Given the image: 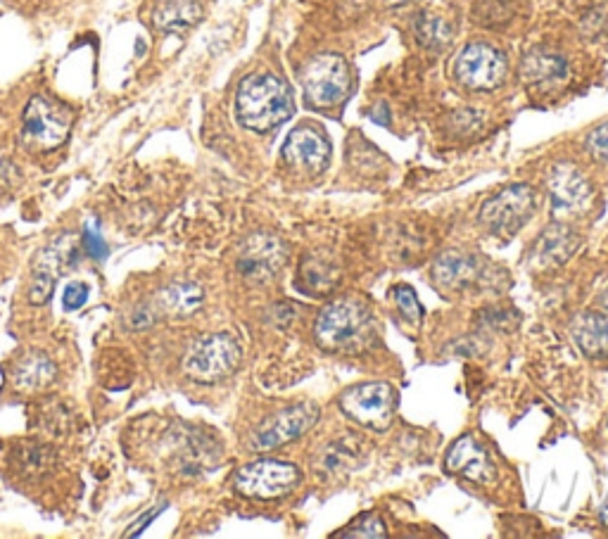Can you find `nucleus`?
<instances>
[{
  "label": "nucleus",
  "instance_id": "nucleus-7",
  "mask_svg": "<svg viewBox=\"0 0 608 539\" xmlns=\"http://www.w3.org/2000/svg\"><path fill=\"white\" fill-rule=\"evenodd\" d=\"M235 490L250 499H279L302 483V471L288 461L262 459L235 473Z\"/></svg>",
  "mask_w": 608,
  "mask_h": 539
},
{
  "label": "nucleus",
  "instance_id": "nucleus-18",
  "mask_svg": "<svg viewBox=\"0 0 608 539\" xmlns=\"http://www.w3.org/2000/svg\"><path fill=\"white\" fill-rule=\"evenodd\" d=\"M55 375L57 367L51 357L31 352L15 363V369H12V385L22 393H39L55 381Z\"/></svg>",
  "mask_w": 608,
  "mask_h": 539
},
{
  "label": "nucleus",
  "instance_id": "nucleus-12",
  "mask_svg": "<svg viewBox=\"0 0 608 539\" xmlns=\"http://www.w3.org/2000/svg\"><path fill=\"white\" fill-rule=\"evenodd\" d=\"M549 197L556 217L575 215L582 207H587L592 188L585 179V174L575 165L561 162V165H554L549 171Z\"/></svg>",
  "mask_w": 608,
  "mask_h": 539
},
{
  "label": "nucleus",
  "instance_id": "nucleus-3",
  "mask_svg": "<svg viewBox=\"0 0 608 539\" xmlns=\"http://www.w3.org/2000/svg\"><path fill=\"white\" fill-rule=\"evenodd\" d=\"M302 91L309 107L333 110L352 93V69L338 53H324L307 62L302 72Z\"/></svg>",
  "mask_w": 608,
  "mask_h": 539
},
{
  "label": "nucleus",
  "instance_id": "nucleus-24",
  "mask_svg": "<svg viewBox=\"0 0 608 539\" xmlns=\"http://www.w3.org/2000/svg\"><path fill=\"white\" fill-rule=\"evenodd\" d=\"M414 34H416V39L421 41V46L440 50V48L452 43L454 29H452L450 22L438 17V15H418L416 22H414Z\"/></svg>",
  "mask_w": 608,
  "mask_h": 539
},
{
  "label": "nucleus",
  "instance_id": "nucleus-5",
  "mask_svg": "<svg viewBox=\"0 0 608 539\" xmlns=\"http://www.w3.org/2000/svg\"><path fill=\"white\" fill-rule=\"evenodd\" d=\"M535 191L526 183H514L486 200L480 209V223L500 238L516 235L535 215Z\"/></svg>",
  "mask_w": 608,
  "mask_h": 539
},
{
  "label": "nucleus",
  "instance_id": "nucleus-16",
  "mask_svg": "<svg viewBox=\"0 0 608 539\" xmlns=\"http://www.w3.org/2000/svg\"><path fill=\"white\" fill-rule=\"evenodd\" d=\"M69 259H72V243H67V238L55 241L39 255V259H36L34 281L29 287V299L34 305H46L48 299L53 297L57 275L67 269Z\"/></svg>",
  "mask_w": 608,
  "mask_h": 539
},
{
  "label": "nucleus",
  "instance_id": "nucleus-20",
  "mask_svg": "<svg viewBox=\"0 0 608 539\" xmlns=\"http://www.w3.org/2000/svg\"><path fill=\"white\" fill-rule=\"evenodd\" d=\"M203 10L197 0H159V5L153 12L155 27L171 34H181L191 29L200 20Z\"/></svg>",
  "mask_w": 608,
  "mask_h": 539
},
{
  "label": "nucleus",
  "instance_id": "nucleus-32",
  "mask_svg": "<svg viewBox=\"0 0 608 539\" xmlns=\"http://www.w3.org/2000/svg\"><path fill=\"white\" fill-rule=\"evenodd\" d=\"M601 307H604V309H608V291L601 295Z\"/></svg>",
  "mask_w": 608,
  "mask_h": 539
},
{
  "label": "nucleus",
  "instance_id": "nucleus-13",
  "mask_svg": "<svg viewBox=\"0 0 608 539\" xmlns=\"http://www.w3.org/2000/svg\"><path fill=\"white\" fill-rule=\"evenodd\" d=\"M285 245L274 235L259 233L247 238L241 257H238V269L250 281H269L271 275L279 273L285 265Z\"/></svg>",
  "mask_w": 608,
  "mask_h": 539
},
{
  "label": "nucleus",
  "instance_id": "nucleus-22",
  "mask_svg": "<svg viewBox=\"0 0 608 539\" xmlns=\"http://www.w3.org/2000/svg\"><path fill=\"white\" fill-rule=\"evenodd\" d=\"M203 299H205V293L200 285H195L191 281H179V283H171L169 287H165L163 295H159V305H163L165 315L183 319V317L195 315V311L203 307Z\"/></svg>",
  "mask_w": 608,
  "mask_h": 539
},
{
  "label": "nucleus",
  "instance_id": "nucleus-17",
  "mask_svg": "<svg viewBox=\"0 0 608 539\" xmlns=\"http://www.w3.org/2000/svg\"><path fill=\"white\" fill-rule=\"evenodd\" d=\"M573 341L590 359H608V317L599 311H585L570 325Z\"/></svg>",
  "mask_w": 608,
  "mask_h": 539
},
{
  "label": "nucleus",
  "instance_id": "nucleus-10",
  "mask_svg": "<svg viewBox=\"0 0 608 539\" xmlns=\"http://www.w3.org/2000/svg\"><path fill=\"white\" fill-rule=\"evenodd\" d=\"M319 416H321V411L312 402L283 409L259 425V431L255 433V447L274 449V447L288 445L312 428V425L319 421Z\"/></svg>",
  "mask_w": 608,
  "mask_h": 539
},
{
  "label": "nucleus",
  "instance_id": "nucleus-25",
  "mask_svg": "<svg viewBox=\"0 0 608 539\" xmlns=\"http://www.w3.org/2000/svg\"><path fill=\"white\" fill-rule=\"evenodd\" d=\"M514 17V8L508 0H480L476 5V20L488 27H500V24Z\"/></svg>",
  "mask_w": 608,
  "mask_h": 539
},
{
  "label": "nucleus",
  "instance_id": "nucleus-2",
  "mask_svg": "<svg viewBox=\"0 0 608 539\" xmlns=\"http://www.w3.org/2000/svg\"><path fill=\"white\" fill-rule=\"evenodd\" d=\"M371 325H374V311L364 299L340 297L319 315L314 337L324 349L345 352V349H354L368 341Z\"/></svg>",
  "mask_w": 608,
  "mask_h": 539
},
{
  "label": "nucleus",
  "instance_id": "nucleus-21",
  "mask_svg": "<svg viewBox=\"0 0 608 539\" xmlns=\"http://www.w3.org/2000/svg\"><path fill=\"white\" fill-rule=\"evenodd\" d=\"M568 72V62L547 50H532L520 62V79L526 84H549L556 79H564Z\"/></svg>",
  "mask_w": 608,
  "mask_h": 539
},
{
  "label": "nucleus",
  "instance_id": "nucleus-23",
  "mask_svg": "<svg viewBox=\"0 0 608 539\" xmlns=\"http://www.w3.org/2000/svg\"><path fill=\"white\" fill-rule=\"evenodd\" d=\"M340 283V271L331 259L307 257L300 265V287L309 295H328Z\"/></svg>",
  "mask_w": 608,
  "mask_h": 539
},
{
  "label": "nucleus",
  "instance_id": "nucleus-26",
  "mask_svg": "<svg viewBox=\"0 0 608 539\" xmlns=\"http://www.w3.org/2000/svg\"><path fill=\"white\" fill-rule=\"evenodd\" d=\"M335 537H354V539H359V537H366V539L386 537V523L380 521L378 513H364V516H359L352 525H347V530L338 532Z\"/></svg>",
  "mask_w": 608,
  "mask_h": 539
},
{
  "label": "nucleus",
  "instance_id": "nucleus-9",
  "mask_svg": "<svg viewBox=\"0 0 608 539\" xmlns=\"http://www.w3.org/2000/svg\"><path fill=\"white\" fill-rule=\"evenodd\" d=\"M397 407V393L388 383H362L340 395V409L366 428H386Z\"/></svg>",
  "mask_w": 608,
  "mask_h": 539
},
{
  "label": "nucleus",
  "instance_id": "nucleus-14",
  "mask_svg": "<svg viewBox=\"0 0 608 539\" xmlns=\"http://www.w3.org/2000/svg\"><path fill=\"white\" fill-rule=\"evenodd\" d=\"M447 471H452L454 475H462V478L478 483V485H490L497 478V471H494V463L490 461L488 449L482 447L474 435H464L447 451Z\"/></svg>",
  "mask_w": 608,
  "mask_h": 539
},
{
  "label": "nucleus",
  "instance_id": "nucleus-28",
  "mask_svg": "<svg viewBox=\"0 0 608 539\" xmlns=\"http://www.w3.org/2000/svg\"><path fill=\"white\" fill-rule=\"evenodd\" d=\"M83 247H86V253H89V257H93L95 261L107 259L109 247L103 241L101 229H98V221L86 223V229H83Z\"/></svg>",
  "mask_w": 608,
  "mask_h": 539
},
{
  "label": "nucleus",
  "instance_id": "nucleus-6",
  "mask_svg": "<svg viewBox=\"0 0 608 539\" xmlns=\"http://www.w3.org/2000/svg\"><path fill=\"white\" fill-rule=\"evenodd\" d=\"M241 345L227 333L200 337L183 361L185 373L197 383H219L241 363Z\"/></svg>",
  "mask_w": 608,
  "mask_h": 539
},
{
  "label": "nucleus",
  "instance_id": "nucleus-8",
  "mask_svg": "<svg viewBox=\"0 0 608 539\" xmlns=\"http://www.w3.org/2000/svg\"><path fill=\"white\" fill-rule=\"evenodd\" d=\"M506 57L488 43H470L454 60V77L468 91H494L506 79Z\"/></svg>",
  "mask_w": 608,
  "mask_h": 539
},
{
  "label": "nucleus",
  "instance_id": "nucleus-11",
  "mask_svg": "<svg viewBox=\"0 0 608 539\" xmlns=\"http://www.w3.org/2000/svg\"><path fill=\"white\" fill-rule=\"evenodd\" d=\"M283 159L297 171L321 174L331 162V143L316 127H297L283 143Z\"/></svg>",
  "mask_w": 608,
  "mask_h": 539
},
{
  "label": "nucleus",
  "instance_id": "nucleus-29",
  "mask_svg": "<svg viewBox=\"0 0 608 539\" xmlns=\"http://www.w3.org/2000/svg\"><path fill=\"white\" fill-rule=\"evenodd\" d=\"M587 150L594 157L606 162V165H608V121H604L601 127H597L590 133Z\"/></svg>",
  "mask_w": 608,
  "mask_h": 539
},
{
  "label": "nucleus",
  "instance_id": "nucleus-15",
  "mask_svg": "<svg viewBox=\"0 0 608 539\" xmlns=\"http://www.w3.org/2000/svg\"><path fill=\"white\" fill-rule=\"evenodd\" d=\"M486 261L478 255H466V253H444L436 259L432 265V279L438 285L447 287V291H466V287L480 283L486 275Z\"/></svg>",
  "mask_w": 608,
  "mask_h": 539
},
{
  "label": "nucleus",
  "instance_id": "nucleus-31",
  "mask_svg": "<svg viewBox=\"0 0 608 539\" xmlns=\"http://www.w3.org/2000/svg\"><path fill=\"white\" fill-rule=\"evenodd\" d=\"M159 513H163V509H155V511H151V513H145V516H143V518H141L139 523H135V525H133V528H131V530L127 532V537H131V535H139V532L143 530V525H147V523H151V521H153L155 516H159Z\"/></svg>",
  "mask_w": 608,
  "mask_h": 539
},
{
  "label": "nucleus",
  "instance_id": "nucleus-30",
  "mask_svg": "<svg viewBox=\"0 0 608 539\" xmlns=\"http://www.w3.org/2000/svg\"><path fill=\"white\" fill-rule=\"evenodd\" d=\"M89 295H91V287L89 285H86V283H72V285H67L65 297H62V305H65L67 311L81 309L86 305V299H89Z\"/></svg>",
  "mask_w": 608,
  "mask_h": 539
},
{
  "label": "nucleus",
  "instance_id": "nucleus-1",
  "mask_svg": "<svg viewBox=\"0 0 608 539\" xmlns=\"http://www.w3.org/2000/svg\"><path fill=\"white\" fill-rule=\"evenodd\" d=\"M235 115L245 129L269 133L293 115V95L288 84L274 74H250L235 93Z\"/></svg>",
  "mask_w": 608,
  "mask_h": 539
},
{
  "label": "nucleus",
  "instance_id": "nucleus-19",
  "mask_svg": "<svg viewBox=\"0 0 608 539\" xmlns=\"http://www.w3.org/2000/svg\"><path fill=\"white\" fill-rule=\"evenodd\" d=\"M578 245H580V235L573 229H568V226L561 223L552 226V229L540 235V243H538L540 267L549 269V267L566 265L570 255L578 249Z\"/></svg>",
  "mask_w": 608,
  "mask_h": 539
},
{
  "label": "nucleus",
  "instance_id": "nucleus-4",
  "mask_svg": "<svg viewBox=\"0 0 608 539\" xmlns=\"http://www.w3.org/2000/svg\"><path fill=\"white\" fill-rule=\"evenodd\" d=\"M72 110L46 95H34L22 115V141L34 150H55L67 141Z\"/></svg>",
  "mask_w": 608,
  "mask_h": 539
},
{
  "label": "nucleus",
  "instance_id": "nucleus-27",
  "mask_svg": "<svg viewBox=\"0 0 608 539\" xmlns=\"http://www.w3.org/2000/svg\"><path fill=\"white\" fill-rule=\"evenodd\" d=\"M392 297H394V303H397V309L402 311V317L406 321L418 323L421 319H424V307H421L418 297H416V293L412 291V287H409V285H397L394 291H392Z\"/></svg>",
  "mask_w": 608,
  "mask_h": 539
}]
</instances>
